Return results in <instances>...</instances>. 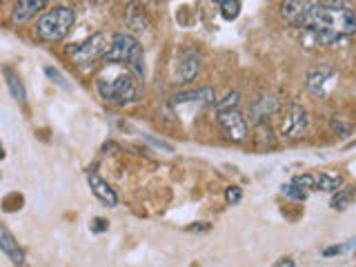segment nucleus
Listing matches in <instances>:
<instances>
[{
	"label": "nucleus",
	"mask_w": 356,
	"mask_h": 267,
	"mask_svg": "<svg viewBox=\"0 0 356 267\" xmlns=\"http://www.w3.org/2000/svg\"><path fill=\"white\" fill-rule=\"evenodd\" d=\"M96 92L105 103L125 107L134 105L142 98L140 80L129 74V69L116 71L114 76H98L96 78Z\"/></svg>",
	"instance_id": "obj_1"
},
{
	"label": "nucleus",
	"mask_w": 356,
	"mask_h": 267,
	"mask_svg": "<svg viewBox=\"0 0 356 267\" xmlns=\"http://www.w3.org/2000/svg\"><path fill=\"white\" fill-rule=\"evenodd\" d=\"M76 23V12L71 7H53L47 14H42L38 21H36L34 31L40 40L44 42H58L71 31V27Z\"/></svg>",
	"instance_id": "obj_2"
},
{
	"label": "nucleus",
	"mask_w": 356,
	"mask_h": 267,
	"mask_svg": "<svg viewBox=\"0 0 356 267\" xmlns=\"http://www.w3.org/2000/svg\"><path fill=\"white\" fill-rule=\"evenodd\" d=\"M142 56H145V49H142L140 40L131 34H112L110 40V49H107L105 58L110 65H123V67H134L136 62H142Z\"/></svg>",
	"instance_id": "obj_3"
},
{
	"label": "nucleus",
	"mask_w": 356,
	"mask_h": 267,
	"mask_svg": "<svg viewBox=\"0 0 356 267\" xmlns=\"http://www.w3.org/2000/svg\"><path fill=\"white\" fill-rule=\"evenodd\" d=\"M110 40H112L110 34L96 31L94 36H89L85 42H80V44H76V47L69 49L71 62H74L80 71L94 69L98 62L105 58L107 49H110Z\"/></svg>",
	"instance_id": "obj_4"
},
{
	"label": "nucleus",
	"mask_w": 356,
	"mask_h": 267,
	"mask_svg": "<svg viewBox=\"0 0 356 267\" xmlns=\"http://www.w3.org/2000/svg\"><path fill=\"white\" fill-rule=\"evenodd\" d=\"M218 125H220L222 134H225V138L231 140V142H243L247 138V134H249L245 116L240 114L238 110L218 112Z\"/></svg>",
	"instance_id": "obj_5"
},
{
	"label": "nucleus",
	"mask_w": 356,
	"mask_h": 267,
	"mask_svg": "<svg viewBox=\"0 0 356 267\" xmlns=\"http://www.w3.org/2000/svg\"><path fill=\"white\" fill-rule=\"evenodd\" d=\"M307 127H309V116L305 112V107L298 105V103H292L288 118L283 120L281 134L290 140H298L307 134Z\"/></svg>",
	"instance_id": "obj_6"
},
{
	"label": "nucleus",
	"mask_w": 356,
	"mask_h": 267,
	"mask_svg": "<svg viewBox=\"0 0 356 267\" xmlns=\"http://www.w3.org/2000/svg\"><path fill=\"white\" fill-rule=\"evenodd\" d=\"M283 105V98L279 94H263L258 96L256 101L252 103V107H249V120H252L254 125H261L265 123L270 116H274L276 112L281 110Z\"/></svg>",
	"instance_id": "obj_7"
},
{
	"label": "nucleus",
	"mask_w": 356,
	"mask_h": 267,
	"mask_svg": "<svg viewBox=\"0 0 356 267\" xmlns=\"http://www.w3.org/2000/svg\"><path fill=\"white\" fill-rule=\"evenodd\" d=\"M316 0H285L281 5V16L285 18V23L292 27H298L303 29V25L307 21V14L312 12Z\"/></svg>",
	"instance_id": "obj_8"
},
{
	"label": "nucleus",
	"mask_w": 356,
	"mask_h": 267,
	"mask_svg": "<svg viewBox=\"0 0 356 267\" xmlns=\"http://www.w3.org/2000/svg\"><path fill=\"white\" fill-rule=\"evenodd\" d=\"M201 69H203L201 53L196 49H185L181 56H178V67H176L178 80L176 83H192V80L201 74Z\"/></svg>",
	"instance_id": "obj_9"
},
{
	"label": "nucleus",
	"mask_w": 356,
	"mask_h": 267,
	"mask_svg": "<svg viewBox=\"0 0 356 267\" xmlns=\"http://www.w3.org/2000/svg\"><path fill=\"white\" fill-rule=\"evenodd\" d=\"M87 183H89V190H92V194L105 205V207H116V205H118V196H116L114 187L107 183L105 178H101L94 172L92 174L87 172Z\"/></svg>",
	"instance_id": "obj_10"
},
{
	"label": "nucleus",
	"mask_w": 356,
	"mask_h": 267,
	"mask_svg": "<svg viewBox=\"0 0 356 267\" xmlns=\"http://www.w3.org/2000/svg\"><path fill=\"white\" fill-rule=\"evenodd\" d=\"M341 40V34L329 31V29H303L301 34V44L307 49H320V47H329Z\"/></svg>",
	"instance_id": "obj_11"
},
{
	"label": "nucleus",
	"mask_w": 356,
	"mask_h": 267,
	"mask_svg": "<svg viewBox=\"0 0 356 267\" xmlns=\"http://www.w3.org/2000/svg\"><path fill=\"white\" fill-rule=\"evenodd\" d=\"M0 252H3L9 258V261H12L14 265H18V267L25 263L23 247L18 245L16 236L12 234V229H9L5 222H0Z\"/></svg>",
	"instance_id": "obj_12"
},
{
	"label": "nucleus",
	"mask_w": 356,
	"mask_h": 267,
	"mask_svg": "<svg viewBox=\"0 0 356 267\" xmlns=\"http://www.w3.org/2000/svg\"><path fill=\"white\" fill-rule=\"evenodd\" d=\"M47 3L49 0H18V3L14 5V12H12V23L23 25L27 21H31L36 14L42 12Z\"/></svg>",
	"instance_id": "obj_13"
},
{
	"label": "nucleus",
	"mask_w": 356,
	"mask_h": 267,
	"mask_svg": "<svg viewBox=\"0 0 356 267\" xmlns=\"http://www.w3.org/2000/svg\"><path fill=\"white\" fill-rule=\"evenodd\" d=\"M334 78V69L327 65H320L316 69H312L307 74V89L309 94L314 96H323L325 94V85Z\"/></svg>",
	"instance_id": "obj_14"
},
{
	"label": "nucleus",
	"mask_w": 356,
	"mask_h": 267,
	"mask_svg": "<svg viewBox=\"0 0 356 267\" xmlns=\"http://www.w3.org/2000/svg\"><path fill=\"white\" fill-rule=\"evenodd\" d=\"M214 94L212 87H201L196 89V92H178L172 96V105H185V103H199V105H207V103H214Z\"/></svg>",
	"instance_id": "obj_15"
},
{
	"label": "nucleus",
	"mask_w": 356,
	"mask_h": 267,
	"mask_svg": "<svg viewBox=\"0 0 356 267\" xmlns=\"http://www.w3.org/2000/svg\"><path fill=\"white\" fill-rule=\"evenodd\" d=\"M5 74V80H7V87H9V94L16 103H25L27 101V89H25V83L23 78L18 76V71L14 67H5L3 69Z\"/></svg>",
	"instance_id": "obj_16"
},
{
	"label": "nucleus",
	"mask_w": 356,
	"mask_h": 267,
	"mask_svg": "<svg viewBox=\"0 0 356 267\" xmlns=\"http://www.w3.org/2000/svg\"><path fill=\"white\" fill-rule=\"evenodd\" d=\"M314 183V190H320V192H338L345 183L343 174H336V172H320Z\"/></svg>",
	"instance_id": "obj_17"
},
{
	"label": "nucleus",
	"mask_w": 356,
	"mask_h": 267,
	"mask_svg": "<svg viewBox=\"0 0 356 267\" xmlns=\"http://www.w3.org/2000/svg\"><path fill=\"white\" fill-rule=\"evenodd\" d=\"M127 25L131 27L134 34H145L151 29V23L147 21V16L140 12V9L136 5H129L127 7ZM131 34V36H134Z\"/></svg>",
	"instance_id": "obj_18"
},
{
	"label": "nucleus",
	"mask_w": 356,
	"mask_h": 267,
	"mask_svg": "<svg viewBox=\"0 0 356 267\" xmlns=\"http://www.w3.org/2000/svg\"><path fill=\"white\" fill-rule=\"evenodd\" d=\"M332 209H347L352 205V187H341L338 192H334L332 199Z\"/></svg>",
	"instance_id": "obj_19"
},
{
	"label": "nucleus",
	"mask_w": 356,
	"mask_h": 267,
	"mask_svg": "<svg viewBox=\"0 0 356 267\" xmlns=\"http://www.w3.org/2000/svg\"><path fill=\"white\" fill-rule=\"evenodd\" d=\"M240 103V94L238 92H229L227 96H222L220 101H214V110L216 112H227V110H236Z\"/></svg>",
	"instance_id": "obj_20"
},
{
	"label": "nucleus",
	"mask_w": 356,
	"mask_h": 267,
	"mask_svg": "<svg viewBox=\"0 0 356 267\" xmlns=\"http://www.w3.org/2000/svg\"><path fill=\"white\" fill-rule=\"evenodd\" d=\"M218 7H220V14L225 21H236L240 14V0H225V3Z\"/></svg>",
	"instance_id": "obj_21"
},
{
	"label": "nucleus",
	"mask_w": 356,
	"mask_h": 267,
	"mask_svg": "<svg viewBox=\"0 0 356 267\" xmlns=\"http://www.w3.org/2000/svg\"><path fill=\"white\" fill-rule=\"evenodd\" d=\"M281 192L288 196V199H292V201H296V203H303L307 199V192H303L301 187H296L294 183H285L283 187H281Z\"/></svg>",
	"instance_id": "obj_22"
},
{
	"label": "nucleus",
	"mask_w": 356,
	"mask_h": 267,
	"mask_svg": "<svg viewBox=\"0 0 356 267\" xmlns=\"http://www.w3.org/2000/svg\"><path fill=\"white\" fill-rule=\"evenodd\" d=\"M256 142H258V147L274 145V136H272V131H270V127H267L265 123L256 125Z\"/></svg>",
	"instance_id": "obj_23"
},
{
	"label": "nucleus",
	"mask_w": 356,
	"mask_h": 267,
	"mask_svg": "<svg viewBox=\"0 0 356 267\" xmlns=\"http://www.w3.org/2000/svg\"><path fill=\"white\" fill-rule=\"evenodd\" d=\"M292 183L296 187H301L303 192H307V190H314L316 178H314V174H298V176L292 178Z\"/></svg>",
	"instance_id": "obj_24"
},
{
	"label": "nucleus",
	"mask_w": 356,
	"mask_h": 267,
	"mask_svg": "<svg viewBox=\"0 0 356 267\" xmlns=\"http://www.w3.org/2000/svg\"><path fill=\"white\" fill-rule=\"evenodd\" d=\"M44 76H47L53 85H58V87H62V89H69L67 78L60 74V69H56V67H44Z\"/></svg>",
	"instance_id": "obj_25"
},
{
	"label": "nucleus",
	"mask_w": 356,
	"mask_h": 267,
	"mask_svg": "<svg viewBox=\"0 0 356 267\" xmlns=\"http://www.w3.org/2000/svg\"><path fill=\"white\" fill-rule=\"evenodd\" d=\"M320 7L329 9V12H341V9L350 7V0H316Z\"/></svg>",
	"instance_id": "obj_26"
},
{
	"label": "nucleus",
	"mask_w": 356,
	"mask_h": 267,
	"mask_svg": "<svg viewBox=\"0 0 356 267\" xmlns=\"http://www.w3.org/2000/svg\"><path fill=\"white\" fill-rule=\"evenodd\" d=\"M225 201L229 205H238L240 201H243V192H240V187H236V185L227 187V190H225Z\"/></svg>",
	"instance_id": "obj_27"
},
{
	"label": "nucleus",
	"mask_w": 356,
	"mask_h": 267,
	"mask_svg": "<svg viewBox=\"0 0 356 267\" xmlns=\"http://www.w3.org/2000/svg\"><path fill=\"white\" fill-rule=\"evenodd\" d=\"M329 125H332V129L338 134V136H350V134H352V125L345 123V120H336V118H334Z\"/></svg>",
	"instance_id": "obj_28"
},
{
	"label": "nucleus",
	"mask_w": 356,
	"mask_h": 267,
	"mask_svg": "<svg viewBox=\"0 0 356 267\" xmlns=\"http://www.w3.org/2000/svg\"><path fill=\"white\" fill-rule=\"evenodd\" d=\"M89 229H92L94 234H103V231H107V229H110V222H107L105 218H101V216H98V218H94L92 222H89Z\"/></svg>",
	"instance_id": "obj_29"
},
{
	"label": "nucleus",
	"mask_w": 356,
	"mask_h": 267,
	"mask_svg": "<svg viewBox=\"0 0 356 267\" xmlns=\"http://www.w3.org/2000/svg\"><path fill=\"white\" fill-rule=\"evenodd\" d=\"M352 247H354V240H350V243H347L345 247H343V245L325 247V249H323V256H336V254H341V252H345V249H352Z\"/></svg>",
	"instance_id": "obj_30"
},
{
	"label": "nucleus",
	"mask_w": 356,
	"mask_h": 267,
	"mask_svg": "<svg viewBox=\"0 0 356 267\" xmlns=\"http://www.w3.org/2000/svg\"><path fill=\"white\" fill-rule=\"evenodd\" d=\"M145 138L151 142V145H156V147H160V149H165V151H174V145H169V142H165V140H160V138H154V136H149V134H145Z\"/></svg>",
	"instance_id": "obj_31"
},
{
	"label": "nucleus",
	"mask_w": 356,
	"mask_h": 267,
	"mask_svg": "<svg viewBox=\"0 0 356 267\" xmlns=\"http://www.w3.org/2000/svg\"><path fill=\"white\" fill-rule=\"evenodd\" d=\"M190 234H201V231H209V225H205V222H196V225H190L187 227Z\"/></svg>",
	"instance_id": "obj_32"
},
{
	"label": "nucleus",
	"mask_w": 356,
	"mask_h": 267,
	"mask_svg": "<svg viewBox=\"0 0 356 267\" xmlns=\"http://www.w3.org/2000/svg\"><path fill=\"white\" fill-rule=\"evenodd\" d=\"M274 267H296V265H294V261H292V258L283 256L281 261H276V263H274Z\"/></svg>",
	"instance_id": "obj_33"
},
{
	"label": "nucleus",
	"mask_w": 356,
	"mask_h": 267,
	"mask_svg": "<svg viewBox=\"0 0 356 267\" xmlns=\"http://www.w3.org/2000/svg\"><path fill=\"white\" fill-rule=\"evenodd\" d=\"M0 158H5V149H3V145H0Z\"/></svg>",
	"instance_id": "obj_34"
},
{
	"label": "nucleus",
	"mask_w": 356,
	"mask_h": 267,
	"mask_svg": "<svg viewBox=\"0 0 356 267\" xmlns=\"http://www.w3.org/2000/svg\"><path fill=\"white\" fill-rule=\"evenodd\" d=\"M214 3H216V5H222V3H225V0H214Z\"/></svg>",
	"instance_id": "obj_35"
}]
</instances>
